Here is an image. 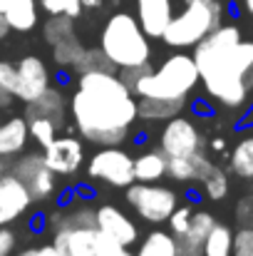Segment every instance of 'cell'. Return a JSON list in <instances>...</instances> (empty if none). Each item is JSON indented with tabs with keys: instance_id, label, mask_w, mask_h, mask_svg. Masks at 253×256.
I'll return each instance as SVG.
<instances>
[{
	"instance_id": "obj_1",
	"label": "cell",
	"mask_w": 253,
	"mask_h": 256,
	"mask_svg": "<svg viewBox=\"0 0 253 256\" xmlns=\"http://www.w3.org/2000/svg\"><path fill=\"white\" fill-rule=\"evenodd\" d=\"M70 114L87 142L97 147L122 144L139 120V102L119 72H80L70 97Z\"/></svg>"
},
{
	"instance_id": "obj_2",
	"label": "cell",
	"mask_w": 253,
	"mask_h": 256,
	"mask_svg": "<svg viewBox=\"0 0 253 256\" xmlns=\"http://www.w3.org/2000/svg\"><path fill=\"white\" fill-rule=\"evenodd\" d=\"M194 60L206 97L226 110H244L253 100V40L239 25L214 28L196 48Z\"/></svg>"
},
{
	"instance_id": "obj_3",
	"label": "cell",
	"mask_w": 253,
	"mask_h": 256,
	"mask_svg": "<svg viewBox=\"0 0 253 256\" xmlns=\"http://www.w3.org/2000/svg\"><path fill=\"white\" fill-rule=\"evenodd\" d=\"M99 48L117 70L147 65L152 58L149 35L142 30L137 15L132 12H114L104 22Z\"/></svg>"
},
{
	"instance_id": "obj_4",
	"label": "cell",
	"mask_w": 253,
	"mask_h": 256,
	"mask_svg": "<svg viewBox=\"0 0 253 256\" xmlns=\"http://www.w3.org/2000/svg\"><path fill=\"white\" fill-rule=\"evenodd\" d=\"M201 82L194 55L174 52L154 70L144 72L134 85V97H162V100H186Z\"/></svg>"
},
{
	"instance_id": "obj_5",
	"label": "cell",
	"mask_w": 253,
	"mask_h": 256,
	"mask_svg": "<svg viewBox=\"0 0 253 256\" xmlns=\"http://www.w3.org/2000/svg\"><path fill=\"white\" fill-rule=\"evenodd\" d=\"M224 20V5L219 0H184V10L171 18L162 40L174 50L196 48Z\"/></svg>"
},
{
	"instance_id": "obj_6",
	"label": "cell",
	"mask_w": 253,
	"mask_h": 256,
	"mask_svg": "<svg viewBox=\"0 0 253 256\" xmlns=\"http://www.w3.org/2000/svg\"><path fill=\"white\" fill-rule=\"evenodd\" d=\"M124 199L129 209L149 224H164L179 206V194L157 182H132L124 192Z\"/></svg>"
},
{
	"instance_id": "obj_7",
	"label": "cell",
	"mask_w": 253,
	"mask_h": 256,
	"mask_svg": "<svg viewBox=\"0 0 253 256\" xmlns=\"http://www.w3.org/2000/svg\"><path fill=\"white\" fill-rule=\"evenodd\" d=\"M87 174L89 179L104 182L117 189H127L134 182V157L119 144L99 147L87 162Z\"/></svg>"
},
{
	"instance_id": "obj_8",
	"label": "cell",
	"mask_w": 253,
	"mask_h": 256,
	"mask_svg": "<svg viewBox=\"0 0 253 256\" xmlns=\"http://www.w3.org/2000/svg\"><path fill=\"white\" fill-rule=\"evenodd\" d=\"M159 150L169 160L204 152V134L194 124V120H189L184 114H176V117L167 120V124L159 132Z\"/></svg>"
},
{
	"instance_id": "obj_9",
	"label": "cell",
	"mask_w": 253,
	"mask_h": 256,
	"mask_svg": "<svg viewBox=\"0 0 253 256\" xmlns=\"http://www.w3.org/2000/svg\"><path fill=\"white\" fill-rule=\"evenodd\" d=\"M10 172L27 186L32 202H45L55 194V172L47 167L42 152H22L15 162Z\"/></svg>"
},
{
	"instance_id": "obj_10",
	"label": "cell",
	"mask_w": 253,
	"mask_h": 256,
	"mask_svg": "<svg viewBox=\"0 0 253 256\" xmlns=\"http://www.w3.org/2000/svg\"><path fill=\"white\" fill-rule=\"evenodd\" d=\"M94 226L107 236L112 239L114 244L119 246H134L139 242V226L137 222L122 212L119 206L114 204H102V206H94Z\"/></svg>"
},
{
	"instance_id": "obj_11",
	"label": "cell",
	"mask_w": 253,
	"mask_h": 256,
	"mask_svg": "<svg viewBox=\"0 0 253 256\" xmlns=\"http://www.w3.org/2000/svg\"><path fill=\"white\" fill-rule=\"evenodd\" d=\"M42 157L47 162V167L55 172L57 176H70L82 167L84 162V144L72 137V134H62V137H55L45 150H42Z\"/></svg>"
},
{
	"instance_id": "obj_12",
	"label": "cell",
	"mask_w": 253,
	"mask_h": 256,
	"mask_svg": "<svg viewBox=\"0 0 253 256\" xmlns=\"http://www.w3.org/2000/svg\"><path fill=\"white\" fill-rule=\"evenodd\" d=\"M50 87V70L37 55H25L17 62V85L12 97L20 102H32Z\"/></svg>"
},
{
	"instance_id": "obj_13",
	"label": "cell",
	"mask_w": 253,
	"mask_h": 256,
	"mask_svg": "<svg viewBox=\"0 0 253 256\" xmlns=\"http://www.w3.org/2000/svg\"><path fill=\"white\" fill-rule=\"evenodd\" d=\"M32 204V196L27 192V186L12 174H2L0 176V226H10L12 222H17Z\"/></svg>"
},
{
	"instance_id": "obj_14",
	"label": "cell",
	"mask_w": 253,
	"mask_h": 256,
	"mask_svg": "<svg viewBox=\"0 0 253 256\" xmlns=\"http://www.w3.org/2000/svg\"><path fill=\"white\" fill-rule=\"evenodd\" d=\"M171 18H174V2L171 0H137V20L149 38L162 40Z\"/></svg>"
},
{
	"instance_id": "obj_15",
	"label": "cell",
	"mask_w": 253,
	"mask_h": 256,
	"mask_svg": "<svg viewBox=\"0 0 253 256\" xmlns=\"http://www.w3.org/2000/svg\"><path fill=\"white\" fill-rule=\"evenodd\" d=\"M30 142V127H27V117H10L5 122H0V157L12 160L20 157L25 152Z\"/></svg>"
},
{
	"instance_id": "obj_16",
	"label": "cell",
	"mask_w": 253,
	"mask_h": 256,
	"mask_svg": "<svg viewBox=\"0 0 253 256\" xmlns=\"http://www.w3.org/2000/svg\"><path fill=\"white\" fill-rule=\"evenodd\" d=\"M65 112H67V100H65L62 90L47 87L40 97H35L32 102H27L25 117H47L57 127H62L65 124Z\"/></svg>"
},
{
	"instance_id": "obj_17",
	"label": "cell",
	"mask_w": 253,
	"mask_h": 256,
	"mask_svg": "<svg viewBox=\"0 0 253 256\" xmlns=\"http://www.w3.org/2000/svg\"><path fill=\"white\" fill-rule=\"evenodd\" d=\"M214 170V162L206 157V152H196L189 157H176L169 160V172L174 182H204V176Z\"/></svg>"
},
{
	"instance_id": "obj_18",
	"label": "cell",
	"mask_w": 253,
	"mask_h": 256,
	"mask_svg": "<svg viewBox=\"0 0 253 256\" xmlns=\"http://www.w3.org/2000/svg\"><path fill=\"white\" fill-rule=\"evenodd\" d=\"M0 12L10 30L27 32L37 25V0H0Z\"/></svg>"
},
{
	"instance_id": "obj_19",
	"label": "cell",
	"mask_w": 253,
	"mask_h": 256,
	"mask_svg": "<svg viewBox=\"0 0 253 256\" xmlns=\"http://www.w3.org/2000/svg\"><path fill=\"white\" fill-rule=\"evenodd\" d=\"M169 172V157L159 150H144L134 157V182H159Z\"/></svg>"
},
{
	"instance_id": "obj_20",
	"label": "cell",
	"mask_w": 253,
	"mask_h": 256,
	"mask_svg": "<svg viewBox=\"0 0 253 256\" xmlns=\"http://www.w3.org/2000/svg\"><path fill=\"white\" fill-rule=\"evenodd\" d=\"M186 107V100H162V97H139V120L159 122L181 114Z\"/></svg>"
},
{
	"instance_id": "obj_21",
	"label": "cell",
	"mask_w": 253,
	"mask_h": 256,
	"mask_svg": "<svg viewBox=\"0 0 253 256\" xmlns=\"http://www.w3.org/2000/svg\"><path fill=\"white\" fill-rule=\"evenodd\" d=\"M176 252H179V239L171 232L154 229L139 242L134 256H176Z\"/></svg>"
},
{
	"instance_id": "obj_22",
	"label": "cell",
	"mask_w": 253,
	"mask_h": 256,
	"mask_svg": "<svg viewBox=\"0 0 253 256\" xmlns=\"http://www.w3.org/2000/svg\"><path fill=\"white\" fill-rule=\"evenodd\" d=\"M234 234H236V229H231L224 222H216L214 229L209 232V236L201 244L204 256H231V252H234Z\"/></svg>"
},
{
	"instance_id": "obj_23",
	"label": "cell",
	"mask_w": 253,
	"mask_h": 256,
	"mask_svg": "<svg viewBox=\"0 0 253 256\" xmlns=\"http://www.w3.org/2000/svg\"><path fill=\"white\" fill-rule=\"evenodd\" d=\"M229 167L241 179H253V130L239 140V144L231 150Z\"/></svg>"
},
{
	"instance_id": "obj_24",
	"label": "cell",
	"mask_w": 253,
	"mask_h": 256,
	"mask_svg": "<svg viewBox=\"0 0 253 256\" xmlns=\"http://www.w3.org/2000/svg\"><path fill=\"white\" fill-rule=\"evenodd\" d=\"M214 224H216V216H214L211 212L196 209L194 216H191V224H189L186 234H184L179 242H186V244H191V246H201L204 239L209 236V232L214 229Z\"/></svg>"
},
{
	"instance_id": "obj_25",
	"label": "cell",
	"mask_w": 253,
	"mask_h": 256,
	"mask_svg": "<svg viewBox=\"0 0 253 256\" xmlns=\"http://www.w3.org/2000/svg\"><path fill=\"white\" fill-rule=\"evenodd\" d=\"M75 18H67V15H50L42 25V38L50 42V45H57L67 38H75Z\"/></svg>"
},
{
	"instance_id": "obj_26",
	"label": "cell",
	"mask_w": 253,
	"mask_h": 256,
	"mask_svg": "<svg viewBox=\"0 0 253 256\" xmlns=\"http://www.w3.org/2000/svg\"><path fill=\"white\" fill-rule=\"evenodd\" d=\"M84 50H87V48H84L82 42L77 40V35H75V38H67V40L52 45V60H55L60 68L75 70V65L80 62V58L84 55Z\"/></svg>"
},
{
	"instance_id": "obj_27",
	"label": "cell",
	"mask_w": 253,
	"mask_h": 256,
	"mask_svg": "<svg viewBox=\"0 0 253 256\" xmlns=\"http://www.w3.org/2000/svg\"><path fill=\"white\" fill-rule=\"evenodd\" d=\"M204 194L211 199V202H221V199H226L229 196V174L221 170V167H216L214 164V170L209 172L206 176H204Z\"/></svg>"
},
{
	"instance_id": "obj_28",
	"label": "cell",
	"mask_w": 253,
	"mask_h": 256,
	"mask_svg": "<svg viewBox=\"0 0 253 256\" xmlns=\"http://www.w3.org/2000/svg\"><path fill=\"white\" fill-rule=\"evenodd\" d=\"M94 70H104V72H114L117 68L109 62V58L102 52V48H87L84 50V55L80 58V62L75 65V72L80 75V72H94Z\"/></svg>"
},
{
	"instance_id": "obj_29",
	"label": "cell",
	"mask_w": 253,
	"mask_h": 256,
	"mask_svg": "<svg viewBox=\"0 0 253 256\" xmlns=\"http://www.w3.org/2000/svg\"><path fill=\"white\" fill-rule=\"evenodd\" d=\"M27 127H30V140H35L42 150L57 137V124L47 117H27Z\"/></svg>"
},
{
	"instance_id": "obj_30",
	"label": "cell",
	"mask_w": 253,
	"mask_h": 256,
	"mask_svg": "<svg viewBox=\"0 0 253 256\" xmlns=\"http://www.w3.org/2000/svg\"><path fill=\"white\" fill-rule=\"evenodd\" d=\"M194 212H196V206L194 204H179L174 212H171V216H169V232L176 236V239H181L184 234H186V229H189V224H191V216H194Z\"/></svg>"
},
{
	"instance_id": "obj_31",
	"label": "cell",
	"mask_w": 253,
	"mask_h": 256,
	"mask_svg": "<svg viewBox=\"0 0 253 256\" xmlns=\"http://www.w3.org/2000/svg\"><path fill=\"white\" fill-rule=\"evenodd\" d=\"M40 8L47 15H67V18H75V20L84 10L80 0H40Z\"/></svg>"
},
{
	"instance_id": "obj_32",
	"label": "cell",
	"mask_w": 253,
	"mask_h": 256,
	"mask_svg": "<svg viewBox=\"0 0 253 256\" xmlns=\"http://www.w3.org/2000/svg\"><path fill=\"white\" fill-rule=\"evenodd\" d=\"M231 256H253V229L251 226H239L236 229Z\"/></svg>"
},
{
	"instance_id": "obj_33",
	"label": "cell",
	"mask_w": 253,
	"mask_h": 256,
	"mask_svg": "<svg viewBox=\"0 0 253 256\" xmlns=\"http://www.w3.org/2000/svg\"><path fill=\"white\" fill-rule=\"evenodd\" d=\"M234 214H236L239 226H251L253 229V194H246V196H241L236 202Z\"/></svg>"
},
{
	"instance_id": "obj_34",
	"label": "cell",
	"mask_w": 253,
	"mask_h": 256,
	"mask_svg": "<svg viewBox=\"0 0 253 256\" xmlns=\"http://www.w3.org/2000/svg\"><path fill=\"white\" fill-rule=\"evenodd\" d=\"M17 85V62H10V60H0V87L5 92H15Z\"/></svg>"
},
{
	"instance_id": "obj_35",
	"label": "cell",
	"mask_w": 253,
	"mask_h": 256,
	"mask_svg": "<svg viewBox=\"0 0 253 256\" xmlns=\"http://www.w3.org/2000/svg\"><path fill=\"white\" fill-rule=\"evenodd\" d=\"M15 246H17V236L7 226H0V256H12Z\"/></svg>"
},
{
	"instance_id": "obj_36",
	"label": "cell",
	"mask_w": 253,
	"mask_h": 256,
	"mask_svg": "<svg viewBox=\"0 0 253 256\" xmlns=\"http://www.w3.org/2000/svg\"><path fill=\"white\" fill-rule=\"evenodd\" d=\"M15 256H65L55 244H42V246H27V249H22L20 254Z\"/></svg>"
},
{
	"instance_id": "obj_37",
	"label": "cell",
	"mask_w": 253,
	"mask_h": 256,
	"mask_svg": "<svg viewBox=\"0 0 253 256\" xmlns=\"http://www.w3.org/2000/svg\"><path fill=\"white\" fill-rule=\"evenodd\" d=\"M176 256H204V252H201V246H191V244H186V242H179Z\"/></svg>"
},
{
	"instance_id": "obj_38",
	"label": "cell",
	"mask_w": 253,
	"mask_h": 256,
	"mask_svg": "<svg viewBox=\"0 0 253 256\" xmlns=\"http://www.w3.org/2000/svg\"><path fill=\"white\" fill-rule=\"evenodd\" d=\"M7 32H10V25H7L5 15L0 12V40H5V38H7Z\"/></svg>"
},
{
	"instance_id": "obj_39",
	"label": "cell",
	"mask_w": 253,
	"mask_h": 256,
	"mask_svg": "<svg viewBox=\"0 0 253 256\" xmlns=\"http://www.w3.org/2000/svg\"><path fill=\"white\" fill-rule=\"evenodd\" d=\"M80 2H82L84 10H97V8H102L104 0H80Z\"/></svg>"
},
{
	"instance_id": "obj_40",
	"label": "cell",
	"mask_w": 253,
	"mask_h": 256,
	"mask_svg": "<svg viewBox=\"0 0 253 256\" xmlns=\"http://www.w3.org/2000/svg\"><path fill=\"white\" fill-rule=\"evenodd\" d=\"M211 150H214V152H224V150H226V142H224L221 137H214V140H211Z\"/></svg>"
},
{
	"instance_id": "obj_41",
	"label": "cell",
	"mask_w": 253,
	"mask_h": 256,
	"mask_svg": "<svg viewBox=\"0 0 253 256\" xmlns=\"http://www.w3.org/2000/svg\"><path fill=\"white\" fill-rule=\"evenodd\" d=\"M12 100H15V97H12L10 92H5V90L0 87V107H7V104H10Z\"/></svg>"
},
{
	"instance_id": "obj_42",
	"label": "cell",
	"mask_w": 253,
	"mask_h": 256,
	"mask_svg": "<svg viewBox=\"0 0 253 256\" xmlns=\"http://www.w3.org/2000/svg\"><path fill=\"white\" fill-rule=\"evenodd\" d=\"M249 110H251V112H249V114L244 117V124H249V127H253V100H251V104H249Z\"/></svg>"
},
{
	"instance_id": "obj_43",
	"label": "cell",
	"mask_w": 253,
	"mask_h": 256,
	"mask_svg": "<svg viewBox=\"0 0 253 256\" xmlns=\"http://www.w3.org/2000/svg\"><path fill=\"white\" fill-rule=\"evenodd\" d=\"M244 10H246V12L253 18V0H244Z\"/></svg>"
},
{
	"instance_id": "obj_44",
	"label": "cell",
	"mask_w": 253,
	"mask_h": 256,
	"mask_svg": "<svg viewBox=\"0 0 253 256\" xmlns=\"http://www.w3.org/2000/svg\"><path fill=\"white\" fill-rule=\"evenodd\" d=\"M251 182H253V179H251Z\"/></svg>"
}]
</instances>
